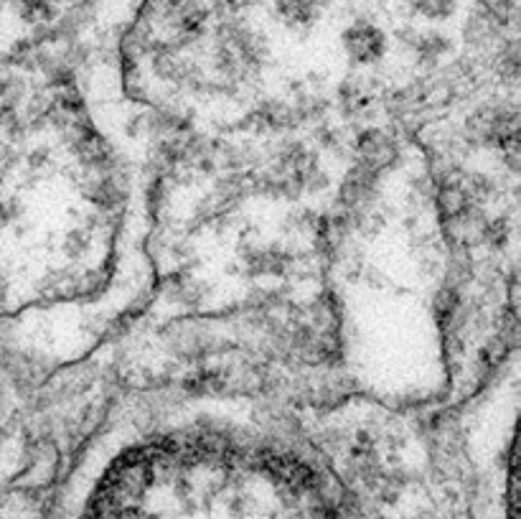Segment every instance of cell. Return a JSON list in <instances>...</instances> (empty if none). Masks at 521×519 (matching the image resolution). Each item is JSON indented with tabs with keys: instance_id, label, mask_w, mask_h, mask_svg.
<instances>
[{
	"instance_id": "7",
	"label": "cell",
	"mask_w": 521,
	"mask_h": 519,
	"mask_svg": "<svg viewBox=\"0 0 521 519\" xmlns=\"http://www.w3.org/2000/svg\"><path fill=\"white\" fill-rule=\"evenodd\" d=\"M412 49L417 51V56H422L425 62H435L438 56H443V51H448V41L440 34H417L412 39Z\"/></svg>"
},
{
	"instance_id": "3",
	"label": "cell",
	"mask_w": 521,
	"mask_h": 519,
	"mask_svg": "<svg viewBox=\"0 0 521 519\" xmlns=\"http://www.w3.org/2000/svg\"><path fill=\"white\" fill-rule=\"evenodd\" d=\"M377 191V173L364 166H356L341 184V204L346 209H361L369 204Z\"/></svg>"
},
{
	"instance_id": "4",
	"label": "cell",
	"mask_w": 521,
	"mask_h": 519,
	"mask_svg": "<svg viewBox=\"0 0 521 519\" xmlns=\"http://www.w3.org/2000/svg\"><path fill=\"white\" fill-rule=\"evenodd\" d=\"M275 13L288 28H308L318 18V0H278Z\"/></svg>"
},
{
	"instance_id": "5",
	"label": "cell",
	"mask_w": 521,
	"mask_h": 519,
	"mask_svg": "<svg viewBox=\"0 0 521 519\" xmlns=\"http://www.w3.org/2000/svg\"><path fill=\"white\" fill-rule=\"evenodd\" d=\"M244 263L250 265L255 275H280L285 265L290 263V257L278 247H260V250H252V255H247Z\"/></svg>"
},
{
	"instance_id": "6",
	"label": "cell",
	"mask_w": 521,
	"mask_h": 519,
	"mask_svg": "<svg viewBox=\"0 0 521 519\" xmlns=\"http://www.w3.org/2000/svg\"><path fill=\"white\" fill-rule=\"evenodd\" d=\"M407 3L427 21H445L458 8V0H407Z\"/></svg>"
},
{
	"instance_id": "2",
	"label": "cell",
	"mask_w": 521,
	"mask_h": 519,
	"mask_svg": "<svg viewBox=\"0 0 521 519\" xmlns=\"http://www.w3.org/2000/svg\"><path fill=\"white\" fill-rule=\"evenodd\" d=\"M356 151H359L361 163L359 166L369 168V171L379 173L382 168H387L389 163L397 158V146H394V140L389 135L379 133V130H369L359 138L356 143Z\"/></svg>"
},
{
	"instance_id": "1",
	"label": "cell",
	"mask_w": 521,
	"mask_h": 519,
	"mask_svg": "<svg viewBox=\"0 0 521 519\" xmlns=\"http://www.w3.org/2000/svg\"><path fill=\"white\" fill-rule=\"evenodd\" d=\"M344 49L356 64H374L377 59H382L387 39L374 23L356 21L354 26L344 31Z\"/></svg>"
}]
</instances>
